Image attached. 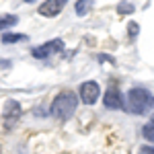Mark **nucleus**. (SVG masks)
I'll return each mask as SVG.
<instances>
[{
  "label": "nucleus",
  "instance_id": "f257e3e1",
  "mask_svg": "<svg viewBox=\"0 0 154 154\" xmlns=\"http://www.w3.org/2000/svg\"><path fill=\"white\" fill-rule=\"evenodd\" d=\"M123 109H128L131 113H146L154 109V95L148 88H130V93L123 101Z\"/></svg>",
  "mask_w": 154,
  "mask_h": 154
},
{
  "label": "nucleus",
  "instance_id": "f03ea898",
  "mask_svg": "<svg viewBox=\"0 0 154 154\" xmlns=\"http://www.w3.org/2000/svg\"><path fill=\"white\" fill-rule=\"evenodd\" d=\"M76 107H78V97H76V93L62 91V93H58V95L54 97L51 107H49V113H51V117L68 119L76 111Z\"/></svg>",
  "mask_w": 154,
  "mask_h": 154
},
{
  "label": "nucleus",
  "instance_id": "7ed1b4c3",
  "mask_svg": "<svg viewBox=\"0 0 154 154\" xmlns=\"http://www.w3.org/2000/svg\"><path fill=\"white\" fill-rule=\"evenodd\" d=\"M101 97V86L95 80H86L80 84V101L86 105H95Z\"/></svg>",
  "mask_w": 154,
  "mask_h": 154
},
{
  "label": "nucleus",
  "instance_id": "20e7f679",
  "mask_svg": "<svg viewBox=\"0 0 154 154\" xmlns=\"http://www.w3.org/2000/svg\"><path fill=\"white\" fill-rule=\"evenodd\" d=\"M64 49V41L62 39H54V41H48V43H43V45H39L31 51V56L33 58H48L51 54H56V51H62Z\"/></svg>",
  "mask_w": 154,
  "mask_h": 154
},
{
  "label": "nucleus",
  "instance_id": "39448f33",
  "mask_svg": "<svg viewBox=\"0 0 154 154\" xmlns=\"http://www.w3.org/2000/svg\"><path fill=\"white\" fill-rule=\"evenodd\" d=\"M103 105L107 109H123V95L119 93L115 86L107 88V93L103 95Z\"/></svg>",
  "mask_w": 154,
  "mask_h": 154
},
{
  "label": "nucleus",
  "instance_id": "423d86ee",
  "mask_svg": "<svg viewBox=\"0 0 154 154\" xmlns=\"http://www.w3.org/2000/svg\"><path fill=\"white\" fill-rule=\"evenodd\" d=\"M64 6H66V0H48L39 6V14L41 17H56L64 11Z\"/></svg>",
  "mask_w": 154,
  "mask_h": 154
},
{
  "label": "nucleus",
  "instance_id": "0eeeda50",
  "mask_svg": "<svg viewBox=\"0 0 154 154\" xmlns=\"http://www.w3.org/2000/svg\"><path fill=\"white\" fill-rule=\"evenodd\" d=\"M21 103L19 101H14V99H8V101H4V105H2V115L6 119H11L14 121L17 117H21Z\"/></svg>",
  "mask_w": 154,
  "mask_h": 154
},
{
  "label": "nucleus",
  "instance_id": "6e6552de",
  "mask_svg": "<svg viewBox=\"0 0 154 154\" xmlns=\"http://www.w3.org/2000/svg\"><path fill=\"white\" fill-rule=\"evenodd\" d=\"M29 35L25 33H4L2 35V43H19V41H27Z\"/></svg>",
  "mask_w": 154,
  "mask_h": 154
},
{
  "label": "nucleus",
  "instance_id": "1a4fd4ad",
  "mask_svg": "<svg viewBox=\"0 0 154 154\" xmlns=\"http://www.w3.org/2000/svg\"><path fill=\"white\" fill-rule=\"evenodd\" d=\"M17 21H19V19H17L14 14H4V17H0V31H4L6 27H12Z\"/></svg>",
  "mask_w": 154,
  "mask_h": 154
},
{
  "label": "nucleus",
  "instance_id": "9d476101",
  "mask_svg": "<svg viewBox=\"0 0 154 154\" xmlns=\"http://www.w3.org/2000/svg\"><path fill=\"white\" fill-rule=\"evenodd\" d=\"M142 136L148 140V142H154V123L152 121H148V123L142 128Z\"/></svg>",
  "mask_w": 154,
  "mask_h": 154
},
{
  "label": "nucleus",
  "instance_id": "9b49d317",
  "mask_svg": "<svg viewBox=\"0 0 154 154\" xmlns=\"http://www.w3.org/2000/svg\"><path fill=\"white\" fill-rule=\"evenodd\" d=\"M134 11H136V6L130 4V2H119V6H117L119 14H130V12H134Z\"/></svg>",
  "mask_w": 154,
  "mask_h": 154
},
{
  "label": "nucleus",
  "instance_id": "f8f14e48",
  "mask_svg": "<svg viewBox=\"0 0 154 154\" xmlns=\"http://www.w3.org/2000/svg\"><path fill=\"white\" fill-rule=\"evenodd\" d=\"M91 11V4L86 2V0H80V2H76V14H86V12Z\"/></svg>",
  "mask_w": 154,
  "mask_h": 154
},
{
  "label": "nucleus",
  "instance_id": "ddd939ff",
  "mask_svg": "<svg viewBox=\"0 0 154 154\" xmlns=\"http://www.w3.org/2000/svg\"><path fill=\"white\" fill-rule=\"evenodd\" d=\"M138 31H140V27H138L136 23H130V37H136Z\"/></svg>",
  "mask_w": 154,
  "mask_h": 154
},
{
  "label": "nucleus",
  "instance_id": "4468645a",
  "mask_svg": "<svg viewBox=\"0 0 154 154\" xmlns=\"http://www.w3.org/2000/svg\"><path fill=\"white\" fill-rule=\"evenodd\" d=\"M140 154H154V146H142Z\"/></svg>",
  "mask_w": 154,
  "mask_h": 154
},
{
  "label": "nucleus",
  "instance_id": "2eb2a0df",
  "mask_svg": "<svg viewBox=\"0 0 154 154\" xmlns=\"http://www.w3.org/2000/svg\"><path fill=\"white\" fill-rule=\"evenodd\" d=\"M12 62L11 60H0V70H6V68H11Z\"/></svg>",
  "mask_w": 154,
  "mask_h": 154
},
{
  "label": "nucleus",
  "instance_id": "dca6fc26",
  "mask_svg": "<svg viewBox=\"0 0 154 154\" xmlns=\"http://www.w3.org/2000/svg\"><path fill=\"white\" fill-rule=\"evenodd\" d=\"M99 62H113V58H111V56H105V54H101V56H99Z\"/></svg>",
  "mask_w": 154,
  "mask_h": 154
},
{
  "label": "nucleus",
  "instance_id": "f3484780",
  "mask_svg": "<svg viewBox=\"0 0 154 154\" xmlns=\"http://www.w3.org/2000/svg\"><path fill=\"white\" fill-rule=\"evenodd\" d=\"M152 123H154V115H152Z\"/></svg>",
  "mask_w": 154,
  "mask_h": 154
}]
</instances>
